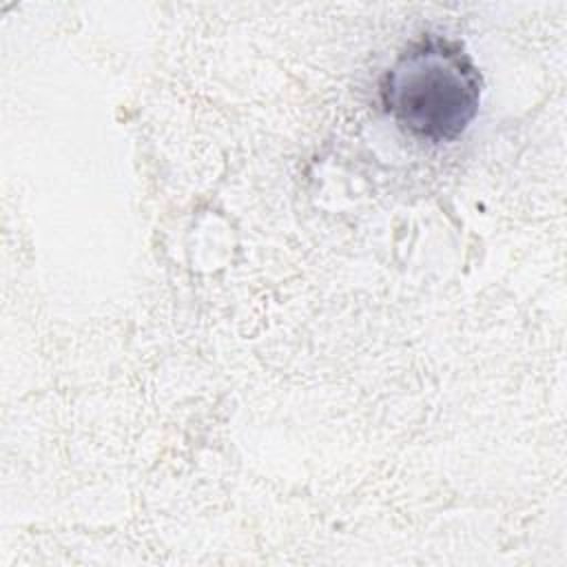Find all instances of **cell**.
<instances>
[{
    "mask_svg": "<svg viewBox=\"0 0 567 567\" xmlns=\"http://www.w3.org/2000/svg\"><path fill=\"white\" fill-rule=\"evenodd\" d=\"M483 75L461 40L423 33L379 80L385 115L421 142H454L478 113Z\"/></svg>",
    "mask_w": 567,
    "mask_h": 567,
    "instance_id": "cell-1",
    "label": "cell"
}]
</instances>
